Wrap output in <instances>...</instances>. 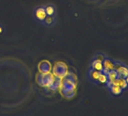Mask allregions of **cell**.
Instances as JSON below:
<instances>
[{
    "mask_svg": "<svg viewBox=\"0 0 128 116\" xmlns=\"http://www.w3.org/2000/svg\"><path fill=\"white\" fill-rule=\"evenodd\" d=\"M64 80L62 81V90H76L77 85V78L72 72L68 73V74L63 78Z\"/></svg>",
    "mask_w": 128,
    "mask_h": 116,
    "instance_id": "cell-1",
    "label": "cell"
},
{
    "mask_svg": "<svg viewBox=\"0 0 128 116\" xmlns=\"http://www.w3.org/2000/svg\"><path fill=\"white\" fill-rule=\"evenodd\" d=\"M52 72L53 75L62 79L68 74V67L64 62H58L52 68Z\"/></svg>",
    "mask_w": 128,
    "mask_h": 116,
    "instance_id": "cell-2",
    "label": "cell"
},
{
    "mask_svg": "<svg viewBox=\"0 0 128 116\" xmlns=\"http://www.w3.org/2000/svg\"><path fill=\"white\" fill-rule=\"evenodd\" d=\"M54 76L50 73H41L37 77L38 84L43 87H50L53 84Z\"/></svg>",
    "mask_w": 128,
    "mask_h": 116,
    "instance_id": "cell-3",
    "label": "cell"
},
{
    "mask_svg": "<svg viewBox=\"0 0 128 116\" xmlns=\"http://www.w3.org/2000/svg\"><path fill=\"white\" fill-rule=\"evenodd\" d=\"M115 71L118 74V77L126 78L128 76V67L120 63L115 62Z\"/></svg>",
    "mask_w": 128,
    "mask_h": 116,
    "instance_id": "cell-4",
    "label": "cell"
},
{
    "mask_svg": "<svg viewBox=\"0 0 128 116\" xmlns=\"http://www.w3.org/2000/svg\"><path fill=\"white\" fill-rule=\"evenodd\" d=\"M38 70L40 73H50L52 70L51 65L48 61H42L38 65Z\"/></svg>",
    "mask_w": 128,
    "mask_h": 116,
    "instance_id": "cell-5",
    "label": "cell"
},
{
    "mask_svg": "<svg viewBox=\"0 0 128 116\" xmlns=\"http://www.w3.org/2000/svg\"><path fill=\"white\" fill-rule=\"evenodd\" d=\"M102 64H103L104 69H106L108 71L115 70V62L108 59V58H106L104 61L102 62Z\"/></svg>",
    "mask_w": 128,
    "mask_h": 116,
    "instance_id": "cell-6",
    "label": "cell"
},
{
    "mask_svg": "<svg viewBox=\"0 0 128 116\" xmlns=\"http://www.w3.org/2000/svg\"><path fill=\"white\" fill-rule=\"evenodd\" d=\"M48 15L46 14V12H45V9L44 8L40 7V8H38L36 10V17L37 18L38 20L44 21V20L45 19V18Z\"/></svg>",
    "mask_w": 128,
    "mask_h": 116,
    "instance_id": "cell-7",
    "label": "cell"
},
{
    "mask_svg": "<svg viewBox=\"0 0 128 116\" xmlns=\"http://www.w3.org/2000/svg\"><path fill=\"white\" fill-rule=\"evenodd\" d=\"M92 69L94 70H96L97 71H100V72H102V70H103V64L101 61H99L97 59H94L92 62Z\"/></svg>",
    "mask_w": 128,
    "mask_h": 116,
    "instance_id": "cell-8",
    "label": "cell"
},
{
    "mask_svg": "<svg viewBox=\"0 0 128 116\" xmlns=\"http://www.w3.org/2000/svg\"><path fill=\"white\" fill-rule=\"evenodd\" d=\"M100 73L101 72L91 68L89 71V78H90V81H92L93 82H95V83H98V79L100 75Z\"/></svg>",
    "mask_w": 128,
    "mask_h": 116,
    "instance_id": "cell-9",
    "label": "cell"
},
{
    "mask_svg": "<svg viewBox=\"0 0 128 116\" xmlns=\"http://www.w3.org/2000/svg\"><path fill=\"white\" fill-rule=\"evenodd\" d=\"M61 84H62L61 78L55 77V78H54V80L53 84H51V86H50L49 88H50L51 90L55 91V90H57L60 86H61Z\"/></svg>",
    "mask_w": 128,
    "mask_h": 116,
    "instance_id": "cell-10",
    "label": "cell"
},
{
    "mask_svg": "<svg viewBox=\"0 0 128 116\" xmlns=\"http://www.w3.org/2000/svg\"><path fill=\"white\" fill-rule=\"evenodd\" d=\"M110 91L111 93L114 95V96H119L123 92V89L121 87H120L119 86H115V85H112L110 88Z\"/></svg>",
    "mask_w": 128,
    "mask_h": 116,
    "instance_id": "cell-11",
    "label": "cell"
},
{
    "mask_svg": "<svg viewBox=\"0 0 128 116\" xmlns=\"http://www.w3.org/2000/svg\"><path fill=\"white\" fill-rule=\"evenodd\" d=\"M63 95L68 99L72 98L76 94V90H62Z\"/></svg>",
    "mask_w": 128,
    "mask_h": 116,
    "instance_id": "cell-12",
    "label": "cell"
},
{
    "mask_svg": "<svg viewBox=\"0 0 128 116\" xmlns=\"http://www.w3.org/2000/svg\"><path fill=\"white\" fill-rule=\"evenodd\" d=\"M107 76H108V81H114L115 79H117L118 78V72L115 70H112V71H110L108 73Z\"/></svg>",
    "mask_w": 128,
    "mask_h": 116,
    "instance_id": "cell-13",
    "label": "cell"
},
{
    "mask_svg": "<svg viewBox=\"0 0 128 116\" xmlns=\"http://www.w3.org/2000/svg\"><path fill=\"white\" fill-rule=\"evenodd\" d=\"M118 86L120 87H121L123 90L124 89H126L127 87H128V84L125 80L124 78H121V77H118Z\"/></svg>",
    "mask_w": 128,
    "mask_h": 116,
    "instance_id": "cell-14",
    "label": "cell"
},
{
    "mask_svg": "<svg viewBox=\"0 0 128 116\" xmlns=\"http://www.w3.org/2000/svg\"><path fill=\"white\" fill-rule=\"evenodd\" d=\"M108 81V76L106 74H103L102 72H101L100 75L99 77V79H98V83H100L101 84H106Z\"/></svg>",
    "mask_w": 128,
    "mask_h": 116,
    "instance_id": "cell-15",
    "label": "cell"
},
{
    "mask_svg": "<svg viewBox=\"0 0 128 116\" xmlns=\"http://www.w3.org/2000/svg\"><path fill=\"white\" fill-rule=\"evenodd\" d=\"M45 12L48 16H52L55 12V9L52 6H48L45 8Z\"/></svg>",
    "mask_w": 128,
    "mask_h": 116,
    "instance_id": "cell-16",
    "label": "cell"
},
{
    "mask_svg": "<svg viewBox=\"0 0 128 116\" xmlns=\"http://www.w3.org/2000/svg\"><path fill=\"white\" fill-rule=\"evenodd\" d=\"M44 21L46 25H48V26L51 25L54 23V18L52 16H47L45 19L44 20Z\"/></svg>",
    "mask_w": 128,
    "mask_h": 116,
    "instance_id": "cell-17",
    "label": "cell"
},
{
    "mask_svg": "<svg viewBox=\"0 0 128 116\" xmlns=\"http://www.w3.org/2000/svg\"><path fill=\"white\" fill-rule=\"evenodd\" d=\"M96 59H97V60H99V61H101L102 62L104 61V59H106V57L102 55V54H98L96 56V58H95Z\"/></svg>",
    "mask_w": 128,
    "mask_h": 116,
    "instance_id": "cell-18",
    "label": "cell"
},
{
    "mask_svg": "<svg viewBox=\"0 0 128 116\" xmlns=\"http://www.w3.org/2000/svg\"><path fill=\"white\" fill-rule=\"evenodd\" d=\"M125 80H126V83H127V84H128V76L125 78Z\"/></svg>",
    "mask_w": 128,
    "mask_h": 116,
    "instance_id": "cell-19",
    "label": "cell"
},
{
    "mask_svg": "<svg viewBox=\"0 0 128 116\" xmlns=\"http://www.w3.org/2000/svg\"><path fill=\"white\" fill-rule=\"evenodd\" d=\"M2 32V28L1 27H0V33H1Z\"/></svg>",
    "mask_w": 128,
    "mask_h": 116,
    "instance_id": "cell-20",
    "label": "cell"
}]
</instances>
